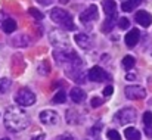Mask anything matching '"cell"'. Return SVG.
Here are the masks:
<instances>
[{"label": "cell", "mask_w": 152, "mask_h": 140, "mask_svg": "<svg viewBox=\"0 0 152 140\" xmlns=\"http://www.w3.org/2000/svg\"><path fill=\"white\" fill-rule=\"evenodd\" d=\"M30 124V118L25 111L18 106H12L4 112V125L10 131H21L25 130Z\"/></svg>", "instance_id": "1"}, {"label": "cell", "mask_w": 152, "mask_h": 140, "mask_svg": "<svg viewBox=\"0 0 152 140\" xmlns=\"http://www.w3.org/2000/svg\"><path fill=\"white\" fill-rule=\"evenodd\" d=\"M50 18H52L53 22L59 24V25L64 27L65 30H74V28H75V25L72 24V18H71V15H69L66 10L61 9V7H55V9H52L50 10Z\"/></svg>", "instance_id": "2"}, {"label": "cell", "mask_w": 152, "mask_h": 140, "mask_svg": "<svg viewBox=\"0 0 152 140\" xmlns=\"http://www.w3.org/2000/svg\"><path fill=\"white\" fill-rule=\"evenodd\" d=\"M15 102L19 106H31L36 102V94L33 93L30 89H21L18 93L15 94Z\"/></svg>", "instance_id": "3"}, {"label": "cell", "mask_w": 152, "mask_h": 140, "mask_svg": "<svg viewBox=\"0 0 152 140\" xmlns=\"http://www.w3.org/2000/svg\"><path fill=\"white\" fill-rule=\"evenodd\" d=\"M98 16H99V13H98V7L93 4V6H90V7H87L86 10H83L81 13H80V21L83 22V24H89V22H92V21H96L98 19Z\"/></svg>", "instance_id": "4"}, {"label": "cell", "mask_w": 152, "mask_h": 140, "mask_svg": "<svg viewBox=\"0 0 152 140\" xmlns=\"http://www.w3.org/2000/svg\"><path fill=\"white\" fill-rule=\"evenodd\" d=\"M124 93H126V96H127L129 99H133V100L143 99V97L146 96L145 89H143V87H140V86H129V87H126Z\"/></svg>", "instance_id": "5"}, {"label": "cell", "mask_w": 152, "mask_h": 140, "mask_svg": "<svg viewBox=\"0 0 152 140\" xmlns=\"http://www.w3.org/2000/svg\"><path fill=\"white\" fill-rule=\"evenodd\" d=\"M117 120L121 122V124H129V122H133L136 120V111L134 109H123L117 114Z\"/></svg>", "instance_id": "6"}, {"label": "cell", "mask_w": 152, "mask_h": 140, "mask_svg": "<svg viewBox=\"0 0 152 140\" xmlns=\"http://www.w3.org/2000/svg\"><path fill=\"white\" fill-rule=\"evenodd\" d=\"M40 121L45 125H55L58 122V114L55 111H42L40 112Z\"/></svg>", "instance_id": "7"}, {"label": "cell", "mask_w": 152, "mask_h": 140, "mask_svg": "<svg viewBox=\"0 0 152 140\" xmlns=\"http://www.w3.org/2000/svg\"><path fill=\"white\" fill-rule=\"evenodd\" d=\"M134 19H136V22H137L139 25H142V27H149L152 24L151 13L146 12V10H139V12H136Z\"/></svg>", "instance_id": "8"}, {"label": "cell", "mask_w": 152, "mask_h": 140, "mask_svg": "<svg viewBox=\"0 0 152 140\" xmlns=\"http://www.w3.org/2000/svg\"><path fill=\"white\" fill-rule=\"evenodd\" d=\"M89 78L92 80V81H102L103 78H109V75L102 69L101 66H93L90 71H89Z\"/></svg>", "instance_id": "9"}, {"label": "cell", "mask_w": 152, "mask_h": 140, "mask_svg": "<svg viewBox=\"0 0 152 140\" xmlns=\"http://www.w3.org/2000/svg\"><path fill=\"white\" fill-rule=\"evenodd\" d=\"M139 37H140L139 30H136V28L130 30V31L127 33V36H126V46L130 47V49L134 47L137 44V42H139Z\"/></svg>", "instance_id": "10"}, {"label": "cell", "mask_w": 152, "mask_h": 140, "mask_svg": "<svg viewBox=\"0 0 152 140\" xmlns=\"http://www.w3.org/2000/svg\"><path fill=\"white\" fill-rule=\"evenodd\" d=\"M103 10L106 16H117V4L114 0H105L103 1Z\"/></svg>", "instance_id": "11"}, {"label": "cell", "mask_w": 152, "mask_h": 140, "mask_svg": "<svg viewBox=\"0 0 152 140\" xmlns=\"http://www.w3.org/2000/svg\"><path fill=\"white\" fill-rule=\"evenodd\" d=\"M75 43L83 49H89L90 47V37L87 34H75Z\"/></svg>", "instance_id": "12"}, {"label": "cell", "mask_w": 152, "mask_h": 140, "mask_svg": "<svg viewBox=\"0 0 152 140\" xmlns=\"http://www.w3.org/2000/svg\"><path fill=\"white\" fill-rule=\"evenodd\" d=\"M71 99H72V102H75V103H80V102H83L84 100V97H86V93L80 89V87H74L72 90H71Z\"/></svg>", "instance_id": "13"}, {"label": "cell", "mask_w": 152, "mask_h": 140, "mask_svg": "<svg viewBox=\"0 0 152 140\" xmlns=\"http://www.w3.org/2000/svg\"><path fill=\"white\" fill-rule=\"evenodd\" d=\"M143 0H127V1H123L121 3V9L124 12H132L134 7H137Z\"/></svg>", "instance_id": "14"}, {"label": "cell", "mask_w": 152, "mask_h": 140, "mask_svg": "<svg viewBox=\"0 0 152 140\" xmlns=\"http://www.w3.org/2000/svg\"><path fill=\"white\" fill-rule=\"evenodd\" d=\"M124 134H126L127 140H140V133H139V130H136V128H133V127L126 128Z\"/></svg>", "instance_id": "15"}, {"label": "cell", "mask_w": 152, "mask_h": 140, "mask_svg": "<svg viewBox=\"0 0 152 140\" xmlns=\"http://www.w3.org/2000/svg\"><path fill=\"white\" fill-rule=\"evenodd\" d=\"M16 30V22L13 21V19H6L4 22H3V31L6 33V34H10V33H13Z\"/></svg>", "instance_id": "16"}, {"label": "cell", "mask_w": 152, "mask_h": 140, "mask_svg": "<svg viewBox=\"0 0 152 140\" xmlns=\"http://www.w3.org/2000/svg\"><path fill=\"white\" fill-rule=\"evenodd\" d=\"M115 18H117V16H108V18H106V21H105V22H103V25H102V31L109 33V31L112 30V27L115 25Z\"/></svg>", "instance_id": "17"}, {"label": "cell", "mask_w": 152, "mask_h": 140, "mask_svg": "<svg viewBox=\"0 0 152 140\" xmlns=\"http://www.w3.org/2000/svg\"><path fill=\"white\" fill-rule=\"evenodd\" d=\"M134 63H136V61H134V58L132 55H127V56L123 58V66L126 69H132L134 66Z\"/></svg>", "instance_id": "18"}, {"label": "cell", "mask_w": 152, "mask_h": 140, "mask_svg": "<svg viewBox=\"0 0 152 140\" xmlns=\"http://www.w3.org/2000/svg\"><path fill=\"white\" fill-rule=\"evenodd\" d=\"M10 87V80L7 78H1L0 80V94H4Z\"/></svg>", "instance_id": "19"}, {"label": "cell", "mask_w": 152, "mask_h": 140, "mask_svg": "<svg viewBox=\"0 0 152 140\" xmlns=\"http://www.w3.org/2000/svg\"><path fill=\"white\" fill-rule=\"evenodd\" d=\"M65 100H66V93L62 92V90L61 92H56V94L53 96V102L55 103H64Z\"/></svg>", "instance_id": "20"}, {"label": "cell", "mask_w": 152, "mask_h": 140, "mask_svg": "<svg viewBox=\"0 0 152 140\" xmlns=\"http://www.w3.org/2000/svg\"><path fill=\"white\" fill-rule=\"evenodd\" d=\"M28 12H30V15H31L33 18H36V19H39V21H40V19H43V13H42L39 9H34V7H31Z\"/></svg>", "instance_id": "21"}, {"label": "cell", "mask_w": 152, "mask_h": 140, "mask_svg": "<svg viewBox=\"0 0 152 140\" xmlns=\"http://www.w3.org/2000/svg\"><path fill=\"white\" fill-rule=\"evenodd\" d=\"M106 136H108V139L109 140H121L120 133H118V131H115V130H109V131L106 133Z\"/></svg>", "instance_id": "22"}, {"label": "cell", "mask_w": 152, "mask_h": 140, "mask_svg": "<svg viewBox=\"0 0 152 140\" xmlns=\"http://www.w3.org/2000/svg\"><path fill=\"white\" fill-rule=\"evenodd\" d=\"M143 122H145V125L146 127H151V124H152V112H145L143 114Z\"/></svg>", "instance_id": "23"}, {"label": "cell", "mask_w": 152, "mask_h": 140, "mask_svg": "<svg viewBox=\"0 0 152 140\" xmlns=\"http://www.w3.org/2000/svg\"><path fill=\"white\" fill-rule=\"evenodd\" d=\"M129 25H130V21H129L127 18H120V21H118V27H120L121 30L129 28Z\"/></svg>", "instance_id": "24"}, {"label": "cell", "mask_w": 152, "mask_h": 140, "mask_svg": "<svg viewBox=\"0 0 152 140\" xmlns=\"http://www.w3.org/2000/svg\"><path fill=\"white\" fill-rule=\"evenodd\" d=\"M90 105H92L93 108H99L101 105H103V100H102L101 97H92V100H90Z\"/></svg>", "instance_id": "25"}, {"label": "cell", "mask_w": 152, "mask_h": 140, "mask_svg": "<svg viewBox=\"0 0 152 140\" xmlns=\"http://www.w3.org/2000/svg\"><path fill=\"white\" fill-rule=\"evenodd\" d=\"M112 92H114V87H112V86H108V87L103 89V94H105V96H111Z\"/></svg>", "instance_id": "26"}, {"label": "cell", "mask_w": 152, "mask_h": 140, "mask_svg": "<svg viewBox=\"0 0 152 140\" xmlns=\"http://www.w3.org/2000/svg\"><path fill=\"white\" fill-rule=\"evenodd\" d=\"M58 140H72V136H68V134H64V136H59Z\"/></svg>", "instance_id": "27"}, {"label": "cell", "mask_w": 152, "mask_h": 140, "mask_svg": "<svg viewBox=\"0 0 152 140\" xmlns=\"http://www.w3.org/2000/svg\"><path fill=\"white\" fill-rule=\"evenodd\" d=\"M37 1H39L40 4H45V6H48V4H50L53 0H37Z\"/></svg>", "instance_id": "28"}, {"label": "cell", "mask_w": 152, "mask_h": 140, "mask_svg": "<svg viewBox=\"0 0 152 140\" xmlns=\"http://www.w3.org/2000/svg\"><path fill=\"white\" fill-rule=\"evenodd\" d=\"M31 140H45V134H39V136H36V137H33Z\"/></svg>", "instance_id": "29"}, {"label": "cell", "mask_w": 152, "mask_h": 140, "mask_svg": "<svg viewBox=\"0 0 152 140\" xmlns=\"http://www.w3.org/2000/svg\"><path fill=\"white\" fill-rule=\"evenodd\" d=\"M59 1H61V3H62V4H64V3H68V1H69V0H59Z\"/></svg>", "instance_id": "30"}, {"label": "cell", "mask_w": 152, "mask_h": 140, "mask_svg": "<svg viewBox=\"0 0 152 140\" xmlns=\"http://www.w3.org/2000/svg\"><path fill=\"white\" fill-rule=\"evenodd\" d=\"M0 140H9V139L7 137H3V139H0Z\"/></svg>", "instance_id": "31"}]
</instances>
